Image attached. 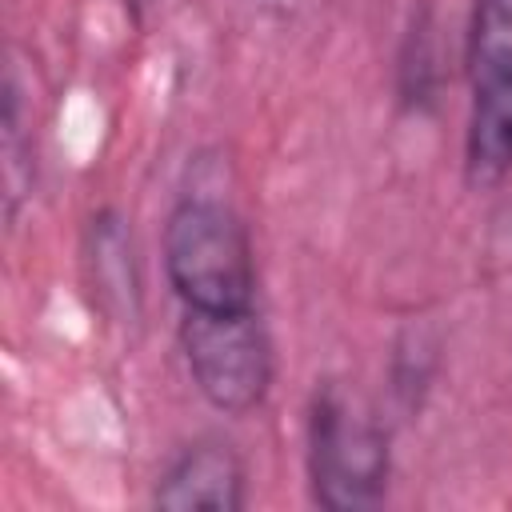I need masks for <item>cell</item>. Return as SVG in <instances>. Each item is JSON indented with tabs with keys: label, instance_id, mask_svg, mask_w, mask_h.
I'll list each match as a JSON object with an SVG mask.
<instances>
[{
	"label": "cell",
	"instance_id": "1",
	"mask_svg": "<svg viewBox=\"0 0 512 512\" xmlns=\"http://www.w3.org/2000/svg\"><path fill=\"white\" fill-rule=\"evenodd\" d=\"M164 272L192 312H244L256 296L252 240L216 200H180L164 224Z\"/></svg>",
	"mask_w": 512,
	"mask_h": 512
},
{
	"label": "cell",
	"instance_id": "2",
	"mask_svg": "<svg viewBox=\"0 0 512 512\" xmlns=\"http://www.w3.org/2000/svg\"><path fill=\"white\" fill-rule=\"evenodd\" d=\"M308 480L312 500L328 512L376 508L388 488V436L336 384H328L312 400Z\"/></svg>",
	"mask_w": 512,
	"mask_h": 512
},
{
	"label": "cell",
	"instance_id": "3",
	"mask_svg": "<svg viewBox=\"0 0 512 512\" xmlns=\"http://www.w3.org/2000/svg\"><path fill=\"white\" fill-rule=\"evenodd\" d=\"M180 348L200 396L228 412L244 416L264 404L272 388V340L252 308L244 312H184Z\"/></svg>",
	"mask_w": 512,
	"mask_h": 512
},
{
	"label": "cell",
	"instance_id": "4",
	"mask_svg": "<svg viewBox=\"0 0 512 512\" xmlns=\"http://www.w3.org/2000/svg\"><path fill=\"white\" fill-rule=\"evenodd\" d=\"M156 508L168 512H240L244 508V464L220 440L184 448L156 484Z\"/></svg>",
	"mask_w": 512,
	"mask_h": 512
},
{
	"label": "cell",
	"instance_id": "5",
	"mask_svg": "<svg viewBox=\"0 0 512 512\" xmlns=\"http://www.w3.org/2000/svg\"><path fill=\"white\" fill-rule=\"evenodd\" d=\"M512 176V88H472L464 180L472 188H496Z\"/></svg>",
	"mask_w": 512,
	"mask_h": 512
},
{
	"label": "cell",
	"instance_id": "6",
	"mask_svg": "<svg viewBox=\"0 0 512 512\" xmlns=\"http://www.w3.org/2000/svg\"><path fill=\"white\" fill-rule=\"evenodd\" d=\"M472 88H512V0H476L468 20Z\"/></svg>",
	"mask_w": 512,
	"mask_h": 512
},
{
	"label": "cell",
	"instance_id": "7",
	"mask_svg": "<svg viewBox=\"0 0 512 512\" xmlns=\"http://www.w3.org/2000/svg\"><path fill=\"white\" fill-rule=\"evenodd\" d=\"M124 4H144V0H124Z\"/></svg>",
	"mask_w": 512,
	"mask_h": 512
}]
</instances>
